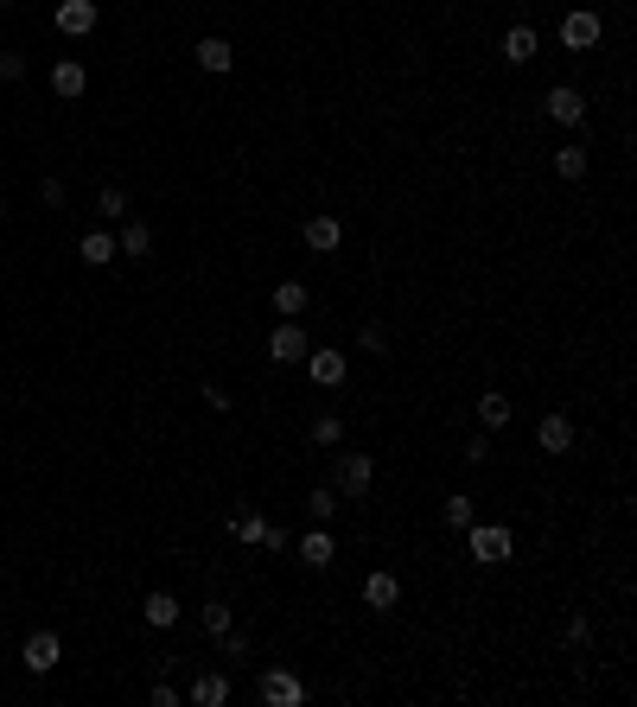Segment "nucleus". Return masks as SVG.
<instances>
[{
    "label": "nucleus",
    "mask_w": 637,
    "mask_h": 707,
    "mask_svg": "<svg viewBox=\"0 0 637 707\" xmlns=\"http://www.w3.org/2000/svg\"><path fill=\"white\" fill-rule=\"evenodd\" d=\"M325 485H332L338 497H370V485H376V459H370V453H338Z\"/></svg>",
    "instance_id": "obj_1"
},
{
    "label": "nucleus",
    "mask_w": 637,
    "mask_h": 707,
    "mask_svg": "<svg viewBox=\"0 0 637 707\" xmlns=\"http://www.w3.org/2000/svg\"><path fill=\"white\" fill-rule=\"evenodd\" d=\"M466 548H472L478 567H504V561L516 555V536H510L504 523H472V529H466Z\"/></svg>",
    "instance_id": "obj_2"
},
{
    "label": "nucleus",
    "mask_w": 637,
    "mask_h": 707,
    "mask_svg": "<svg viewBox=\"0 0 637 707\" xmlns=\"http://www.w3.org/2000/svg\"><path fill=\"white\" fill-rule=\"evenodd\" d=\"M255 695H262L268 707H300V701H306V682L294 676V669H262Z\"/></svg>",
    "instance_id": "obj_3"
},
{
    "label": "nucleus",
    "mask_w": 637,
    "mask_h": 707,
    "mask_svg": "<svg viewBox=\"0 0 637 707\" xmlns=\"http://www.w3.org/2000/svg\"><path fill=\"white\" fill-rule=\"evenodd\" d=\"M306 351H313V338L300 332V319H281L268 332V357H274V364H306Z\"/></svg>",
    "instance_id": "obj_4"
},
{
    "label": "nucleus",
    "mask_w": 637,
    "mask_h": 707,
    "mask_svg": "<svg viewBox=\"0 0 637 707\" xmlns=\"http://www.w3.org/2000/svg\"><path fill=\"white\" fill-rule=\"evenodd\" d=\"M51 20H58L64 39H90L96 20H102V7H96V0H58V13H51Z\"/></svg>",
    "instance_id": "obj_5"
},
{
    "label": "nucleus",
    "mask_w": 637,
    "mask_h": 707,
    "mask_svg": "<svg viewBox=\"0 0 637 707\" xmlns=\"http://www.w3.org/2000/svg\"><path fill=\"white\" fill-rule=\"evenodd\" d=\"M58 657H64V644H58V631H32L26 644H20V663L32 669V676H51L58 669Z\"/></svg>",
    "instance_id": "obj_6"
},
{
    "label": "nucleus",
    "mask_w": 637,
    "mask_h": 707,
    "mask_svg": "<svg viewBox=\"0 0 637 707\" xmlns=\"http://www.w3.org/2000/svg\"><path fill=\"white\" fill-rule=\"evenodd\" d=\"M344 370L351 364H344V351H332V344H313V351H306V376H313L319 389H338Z\"/></svg>",
    "instance_id": "obj_7"
},
{
    "label": "nucleus",
    "mask_w": 637,
    "mask_h": 707,
    "mask_svg": "<svg viewBox=\"0 0 637 707\" xmlns=\"http://www.w3.org/2000/svg\"><path fill=\"white\" fill-rule=\"evenodd\" d=\"M561 45H567V51H593V45H599V13H593V7H574V13L561 20Z\"/></svg>",
    "instance_id": "obj_8"
},
{
    "label": "nucleus",
    "mask_w": 637,
    "mask_h": 707,
    "mask_svg": "<svg viewBox=\"0 0 637 707\" xmlns=\"http://www.w3.org/2000/svg\"><path fill=\"white\" fill-rule=\"evenodd\" d=\"M536 446H542V453H548V459H561V453H567V446H574V421H567V415H561V408H548V415L536 421Z\"/></svg>",
    "instance_id": "obj_9"
},
{
    "label": "nucleus",
    "mask_w": 637,
    "mask_h": 707,
    "mask_svg": "<svg viewBox=\"0 0 637 707\" xmlns=\"http://www.w3.org/2000/svg\"><path fill=\"white\" fill-rule=\"evenodd\" d=\"M497 51H504V64H516V71H523V64H536L542 32H536V26H510L504 39H497Z\"/></svg>",
    "instance_id": "obj_10"
},
{
    "label": "nucleus",
    "mask_w": 637,
    "mask_h": 707,
    "mask_svg": "<svg viewBox=\"0 0 637 707\" xmlns=\"http://www.w3.org/2000/svg\"><path fill=\"white\" fill-rule=\"evenodd\" d=\"M548 122H561V128L587 122V96H580L574 83H555V90H548Z\"/></svg>",
    "instance_id": "obj_11"
},
{
    "label": "nucleus",
    "mask_w": 637,
    "mask_h": 707,
    "mask_svg": "<svg viewBox=\"0 0 637 707\" xmlns=\"http://www.w3.org/2000/svg\"><path fill=\"white\" fill-rule=\"evenodd\" d=\"M185 701H192V707H223V701H230V676H223V669H198Z\"/></svg>",
    "instance_id": "obj_12"
},
{
    "label": "nucleus",
    "mask_w": 637,
    "mask_h": 707,
    "mask_svg": "<svg viewBox=\"0 0 637 707\" xmlns=\"http://www.w3.org/2000/svg\"><path fill=\"white\" fill-rule=\"evenodd\" d=\"M294 555H300V567H313V574H325V567L338 561V542L325 536V529H313V536H300V542H294Z\"/></svg>",
    "instance_id": "obj_13"
},
{
    "label": "nucleus",
    "mask_w": 637,
    "mask_h": 707,
    "mask_svg": "<svg viewBox=\"0 0 637 707\" xmlns=\"http://www.w3.org/2000/svg\"><path fill=\"white\" fill-rule=\"evenodd\" d=\"M192 58H198V64H204V71H211V77L236 71V45H230V39H217V32H211V39H198V45H192Z\"/></svg>",
    "instance_id": "obj_14"
},
{
    "label": "nucleus",
    "mask_w": 637,
    "mask_h": 707,
    "mask_svg": "<svg viewBox=\"0 0 637 707\" xmlns=\"http://www.w3.org/2000/svg\"><path fill=\"white\" fill-rule=\"evenodd\" d=\"M306 249H313V255H332V249H344V223L338 217H306Z\"/></svg>",
    "instance_id": "obj_15"
},
{
    "label": "nucleus",
    "mask_w": 637,
    "mask_h": 707,
    "mask_svg": "<svg viewBox=\"0 0 637 707\" xmlns=\"http://www.w3.org/2000/svg\"><path fill=\"white\" fill-rule=\"evenodd\" d=\"M395 599H402V580H395L389 567H376V574L364 580V606L370 612H395Z\"/></svg>",
    "instance_id": "obj_16"
},
{
    "label": "nucleus",
    "mask_w": 637,
    "mask_h": 707,
    "mask_svg": "<svg viewBox=\"0 0 637 707\" xmlns=\"http://www.w3.org/2000/svg\"><path fill=\"white\" fill-rule=\"evenodd\" d=\"M83 90H90V71H83L77 58H64V64H51V96H64V102H77Z\"/></svg>",
    "instance_id": "obj_17"
},
{
    "label": "nucleus",
    "mask_w": 637,
    "mask_h": 707,
    "mask_svg": "<svg viewBox=\"0 0 637 707\" xmlns=\"http://www.w3.org/2000/svg\"><path fill=\"white\" fill-rule=\"evenodd\" d=\"M141 618H147L153 631H172V625L185 618V606H179L172 593H147V599H141Z\"/></svg>",
    "instance_id": "obj_18"
},
{
    "label": "nucleus",
    "mask_w": 637,
    "mask_h": 707,
    "mask_svg": "<svg viewBox=\"0 0 637 707\" xmlns=\"http://www.w3.org/2000/svg\"><path fill=\"white\" fill-rule=\"evenodd\" d=\"M510 415H516V408L504 402V395H478V427H485V434H504V427H510Z\"/></svg>",
    "instance_id": "obj_19"
},
{
    "label": "nucleus",
    "mask_w": 637,
    "mask_h": 707,
    "mask_svg": "<svg viewBox=\"0 0 637 707\" xmlns=\"http://www.w3.org/2000/svg\"><path fill=\"white\" fill-rule=\"evenodd\" d=\"M306 300H313V293H306L300 281H281V287H274V313H281V319H300Z\"/></svg>",
    "instance_id": "obj_20"
},
{
    "label": "nucleus",
    "mask_w": 637,
    "mask_h": 707,
    "mask_svg": "<svg viewBox=\"0 0 637 707\" xmlns=\"http://www.w3.org/2000/svg\"><path fill=\"white\" fill-rule=\"evenodd\" d=\"M587 147H580V141H567V147H555V172H561V179H587Z\"/></svg>",
    "instance_id": "obj_21"
},
{
    "label": "nucleus",
    "mask_w": 637,
    "mask_h": 707,
    "mask_svg": "<svg viewBox=\"0 0 637 707\" xmlns=\"http://www.w3.org/2000/svg\"><path fill=\"white\" fill-rule=\"evenodd\" d=\"M338 510H344V497H338L332 485H313V497H306V516H313V523H332Z\"/></svg>",
    "instance_id": "obj_22"
},
{
    "label": "nucleus",
    "mask_w": 637,
    "mask_h": 707,
    "mask_svg": "<svg viewBox=\"0 0 637 707\" xmlns=\"http://www.w3.org/2000/svg\"><path fill=\"white\" fill-rule=\"evenodd\" d=\"M262 529H268V516H262V510H236V516H230V536L243 542V548H249V542H262Z\"/></svg>",
    "instance_id": "obj_23"
},
{
    "label": "nucleus",
    "mask_w": 637,
    "mask_h": 707,
    "mask_svg": "<svg viewBox=\"0 0 637 707\" xmlns=\"http://www.w3.org/2000/svg\"><path fill=\"white\" fill-rule=\"evenodd\" d=\"M115 255H122V249H115V236H102V230L83 236V262H90V268H109Z\"/></svg>",
    "instance_id": "obj_24"
},
{
    "label": "nucleus",
    "mask_w": 637,
    "mask_h": 707,
    "mask_svg": "<svg viewBox=\"0 0 637 707\" xmlns=\"http://www.w3.org/2000/svg\"><path fill=\"white\" fill-rule=\"evenodd\" d=\"M313 446H325V453H332V446H344V415H332V408H325V415H313Z\"/></svg>",
    "instance_id": "obj_25"
},
{
    "label": "nucleus",
    "mask_w": 637,
    "mask_h": 707,
    "mask_svg": "<svg viewBox=\"0 0 637 707\" xmlns=\"http://www.w3.org/2000/svg\"><path fill=\"white\" fill-rule=\"evenodd\" d=\"M472 523H478V504L466 491H453V497H446V529H472Z\"/></svg>",
    "instance_id": "obj_26"
},
{
    "label": "nucleus",
    "mask_w": 637,
    "mask_h": 707,
    "mask_svg": "<svg viewBox=\"0 0 637 707\" xmlns=\"http://www.w3.org/2000/svg\"><path fill=\"white\" fill-rule=\"evenodd\" d=\"M115 249H122V255H134V262H141V255L153 249V230H147V223H128V230L115 236Z\"/></svg>",
    "instance_id": "obj_27"
},
{
    "label": "nucleus",
    "mask_w": 637,
    "mask_h": 707,
    "mask_svg": "<svg viewBox=\"0 0 637 707\" xmlns=\"http://www.w3.org/2000/svg\"><path fill=\"white\" fill-rule=\"evenodd\" d=\"M198 625H204V631H211V637H223V631H230V625H236V612H230V606H223V599H211V606H204V612H198Z\"/></svg>",
    "instance_id": "obj_28"
},
{
    "label": "nucleus",
    "mask_w": 637,
    "mask_h": 707,
    "mask_svg": "<svg viewBox=\"0 0 637 707\" xmlns=\"http://www.w3.org/2000/svg\"><path fill=\"white\" fill-rule=\"evenodd\" d=\"M96 217H128V192H122V185H102V192H96Z\"/></svg>",
    "instance_id": "obj_29"
},
{
    "label": "nucleus",
    "mask_w": 637,
    "mask_h": 707,
    "mask_svg": "<svg viewBox=\"0 0 637 707\" xmlns=\"http://www.w3.org/2000/svg\"><path fill=\"white\" fill-rule=\"evenodd\" d=\"M217 650H223V657H230V663H243V657H249V637H236V625H230V631L217 637Z\"/></svg>",
    "instance_id": "obj_30"
},
{
    "label": "nucleus",
    "mask_w": 637,
    "mask_h": 707,
    "mask_svg": "<svg viewBox=\"0 0 637 707\" xmlns=\"http://www.w3.org/2000/svg\"><path fill=\"white\" fill-rule=\"evenodd\" d=\"M357 344H364L370 357H383V351H389V332H383V325H364V332H357Z\"/></svg>",
    "instance_id": "obj_31"
},
{
    "label": "nucleus",
    "mask_w": 637,
    "mask_h": 707,
    "mask_svg": "<svg viewBox=\"0 0 637 707\" xmlns=\"http://www.w3.org/2000/svg\"><path fill=\"white\" fill-rule=\"evenodd\" d=\"M39 204H45V211H64V179H45L39 185Z\"/></svg>",
    "instance_id": "obj_32"
},
{
    "label": "nucleus",
    "mask_w": 637,
    "mask_h": 707,
    "mask_svg": "<svg viewBox=\"0 0 637 707\" xmlns=\"http://www.w3.org/2000/svg\"><path fill=\"white\" fill-rule=\"evenodd\" d=\"M0 77H7V83L26 77V58H20V51H0Z\"/></svg>",
    "instance_id": "obj_33"
},
{
    "label": "nucleus",
    "mask_w": 637,
    "mask_h": 707,
    "mask_svg": "<svg viewBox=\"0 0 637 707\" xmlns=\"http://www.w3.org/2000/svg\"><path fill=\"white\" fill-rule=\"evenodd\" d=\"M204 408H217V415H230V389H223V383H204Z\"/></svg>",
    "instance_id": "obj_34"
},
{
    "label": "nucleus",
    "mask_w": 637,
    "mask_h": 707,
    "mask_svg": "<svg viewBox=\"0 0 637 707\" xmlns=\"http://www.w3.org/2000/svg\"><path fill=\"white\" fill-rule=\"evenodd\" d=\"M262 548H268V555H287L294 542H287V529H274V523H268V529H262Z\"/></svg>",
    "instance_id": "obj_35"
},
{
    "label": "nucleus",
    "mask_w": 637,
    "mask_h": 707,
    "mask_svg": "<svg viewBox=\"0 0 637 707\" xmlns=\"http://www.w3.org/2000/svg\"><path fill=\"white\" fill-rule=\"evenodd\" d=\"M147 701H153V707H179L185 695H179V688H172V682H153V695H147Z\"/></svg>",
    "instance_id": "obj_36"
},
{
    "label": "nucleus",
    "mask_w": 637,
    "mask_h": 707,
    "mask_svg": "<svg viewBox=\"0 0 637 707\" xmlns=\"http://www.w3.org/2000/svg\"><path fill=\"white\" fill-rule=\"evenodd\" d=\"M466 459L485 465V459H491V434H472V440H466Z\"/></svg>",
    "instance_id": "obj_37"
},
{
    "label": "nucleus",
    "mask_w": 637,
    "mask_h": 707,
    "mask_svg": "<svg viewBox=\"0 0 637 707\" xmlns=\"http://www.w3.org/2000/svg\"><path fill=\"white\" fill-rule=\"evenodd\" d=\"M0 7H13V0H0Z\"/></svg>",
    "instance_id": "obj_38"
}]
</instances>
